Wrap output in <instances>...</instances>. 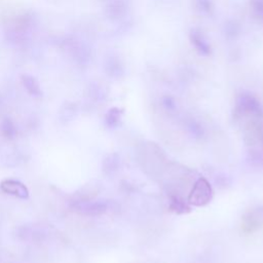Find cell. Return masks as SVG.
<instances>
[{"mask_svg": "<svg viewBox=\"0 0 263 263\" xmlns=\"http://www.w3.org/2000/svg\"><path fill=\"white\" fill-rule=\"evenodd\" d=\"M122 110L117 107L110 108L105 115V124L109 128H115L120 124Z\"/></svg>", "mask_w": 263, "mask_h": 263, "instance_id": "obj_13", "label": "cell"}, {"mask_svg": "<svg viewBox=\"0 0 263 263\" xmlns=\"http://www.w3.org/2000/svg\"><path fill=\"white\" fill-rule=\"evenodd\" d=\"M119 156L117 153H111L109 155H107L102 163V167L105 174L107 175H112L113 173H115L118 167H119Z\"/></svg>", "mask_w": 263, "mask_h": 263, "instance_id": "obj_14", "label": "cell"}, {"mask_svg": "<svg viewBox=\"0 0 263 263\" xmlns=\"http://www.w3.org/2000/svg\"><path fill=\"white\" fill-rule=\"evenodd\" d=\"M0 189L6 194L12 195L20 199H27L29 197L28 187L21 181L14 179H5L0 182Z\"/></svg>", "mask_w": 263, "mask_h": 263, "instance_id": "obj_6", "label": "cell"}, {"mask_svg": "<svg viewBox=\"0 0 263 263\" xmlns=\"http://www.w3.org/2000/svg\"><path fill=\"white\" fill-rule=\"evenodd\" d=\"M252 117H263V107L253 95L248 92L240 93L236 99L234 119L241 122Z\"/></svg>", "mask_w": 263, "mask_h": 263, "instance_id": "obj_1", "label": "cell"}, {"mask_svg": "<svg viewBox=\"0 0 263 263\" xmlns=\"http://www.w3.org/2000/svg\"><path fill=\"white\" fill-rule=\"evenodd\" d=\"M63 48L79 65H87L90 60V49L81 40L75 37H66L62 41Z\"/></svg>", "mask_w": 263, "mask_h": 263, "instance_id": "obj_4", "label": "cell"}, {"mask_svg": "<svg viewBox=\"0 0 263 263\" xmlns=\"http://www.w3.org/2000/svg\"><path fill=\"white\" fill-rule=\"evenodd\" d=\"M189 40L195 50L204 57H208L212 53V47L205 37L197 30H191L189 33Z\"/></svg>", "mask_w": 263, "mask_h": 263, "instance_id": "obj_9", "label": "cell"}, {"mask_svg": "<svg viewBox=\"0 0 263 263\" xmlns=\"http://www.w3.org/2000/svg\"><path fill=\"white\" fill-rule=\"evenodd\" d=\"M162 102H163V105L168 109H173L175 107V102L171 97H164Z\"/></svg>", "mask_w": 263, "mask_h": 263, "instance_id": "obj_20", "label": "cell"}, {"mask_svg": "<svg viewBox=\"0 0 263 263\" xmlns=\"http://www.w3.org/2000/svg\"><path fill=\"white\" fill-rule=\"evenodd\" d=\"M196 7L203 13L211 14L214 9L212 0H196Z\"/></svg>", "mask_w": 263, "mask_h": 263, "instance_id": "obj_19", "label": "cell"}, {"mask_svg": "<svg viewBox=\"0 0 263 263\" xmlns=\"http://www.w3.org/2000/svg\"><path fill=\"white\" fill-rule=\"evenodd\" d=\"M104 71L110 78L119 79L124 75L125 69L121 60L117 55L111 54L104 61Z\"/></svg>", "mask_w": 263, "mask_h": 263, "instance_id": "obj_8", "label": "cell"}, {"mask_svg": "<svg viewBox=\"0 0 263 263\" xmlns=\"http://www.w3.org/2000/svg\"><path fill=\"white\" fill-rule=\"evenodd\" d=\"M213 188L210 182L204 177H199L193 184L187 201L190 205L203 206L206 205L213 198Z\"/></svg>", "mask_w": 263, "mask_h": 263, "instance_id": "obj_3", "label": "cell"}, {"mask_svg": "<svg viewBox=\"0 0 263 263\" xmlns=\"http://www.w3.org/2000/svg\"><path fill=\"white\" fill-rule=\"evenodd\" d=\"M263 228V205H256L248 210L241 218V230L247 233H254Z\"/></svg>", "mask_w": 263, "mask_h": 263, "instance_id": "obj_5", "label": "cell"}, {"mask_svg": "<svg viewBox=\"0 0 263 263\" xmlns=\"http://www.w3.org/2000/svg\"><path fill=\"white\" fill-rule=\"evenodd\" d=\"M76 113V107L70 102H66L60 110V119L63 122H67L73 118Z\"/></svg>", "mask_w": 263, "mask_h": 263, "instance_id": "obj_17", "label": "cell"}, {"mask_svg": "<svg viewBox=\"0 0 263 263\" xmlns=\"http://www.w3.org/2000/svg\"><path fill=\"white\" fill-rule=\"evenodd\" d=\"M111 203L106 199H82L72 200L71 209L83 216H101L110 210Z\"/></svg>", "mask_w": 263, "mask_h": 263, "instance_id": "obj_2", "label": "cell"}, {"mask_svg": "<svg viewBox=\"0 0 263 263\" xmlns=\"http://www.w3.org/2000/svg\"><path fill=\"white\" fill-rule=\"evenodd\" d=\"M250 6L253 14L260 21H263V0H251Z\"/></svg>", "mask_w": 263, "mask_h": 263, "instance_id": "obj_18", "label": "cell"}, {"mask_svg": "<svg viewBox=\"0 0 263 263\" xmlns=\"http://www.w3.org/2000/svg\"><path fill=\"white\" fill-rule=\"evenodd\" d=\"M223 33L228 39H236L240 34V26L237 22L229 20L223 26Z\"/></svg>", "mask_w": 263, "mask_h": 263, "instance_id": "obj_16", "label": "cell"}, {"mask_svg": "<svg viewBox=\"0 0 263 263\" xmlns=\"http://www.w3.org/2000/svg\"><path fill=\"white\" fill-rule=\"evenodd\" d=\"M21 80H22L24 87L31 96L36 97V98H39L42 96V90H41L40 84L34 76H32L30 74H23L21 76Z\"/></svg>", "mask_w": 263, "mask_h": 263, "instance_id": "obj_11", "label": "cell"}, {"mask_svg": "<svg viewBox=\"0 0 263 263\" xmlns=\"http://www.w3.org/2000/svg\"><path fill=\"white\" fill-rule=\"evenodd\" d=\"M170 209L178 215L187 214L191 211V208H190V204L188 203V201H185L178 194L170 195Z\"/></svg>", "mask_w": 263, "mask_h": 263, "instance_id": "obj_12", "label": "cell"}, {"mask_svg": "<svg viewBox=\"0 0 263 263\" xmlns=\"http://www.w3.org/2000/svg\"><path fill=\"white\" fill-rule=\"evenodd\" d=\"M128 10L126 0H110L105 7V15L110 21H118L122 18Z\"/></svg>", "mask_w": 263, "mask_h": 263, "instance_id": "obj_7", "label": "cell"}, {"mask_svg": "<svg viewBox=\"0 0 263 263\" xmlns=\"http://www.w3.org/2000/svg\"><path fill=\"white\" fill-rule=\"evenodd\" d=\"M0 132H1L2 136L7 140H13L16 137V134H17L16 127H15L13 121L8 117L4 118L1 121Z\"/></svg>", "mask_w": 263, "mask_h": 263, "instance_id": "obj_15", "label": "cell"}, {"mask_svg": "<svg viewBox=\"0 0 263 263\" xmlns=\"http://www.w3.org/2000/svg\"><path fill=\"white\" fill-rule=\"evenodd\" d=\"M46 232L40 226H22L18 229V236H21L24 240H36L41 239Z\"/></svg>", "mask_w": 263, "mask_h": 263, "instance_id": "obj_10", "label": "cell"}]
</instances>
